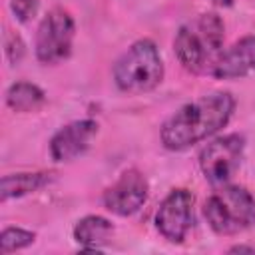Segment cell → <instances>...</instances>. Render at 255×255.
I'll list each match as a JSON object with an SVG mask.
<instances>
[{"label": "cell", "mask_w": 255, "mask_h": 255, "mask_svg": "<svg viewBox=\"0 0 255 255\" xmlns=\"http://www.w3.org/2000/svg\"><path fill=\"white\" fill-rule=\"evenodd\" d=\"M235 98L229 92H211L185 106L161 126V143L171 151L187 149L225 128L233 116Z\"/></svg>", "instance_id": "6da1fadb"}, {"label": "cell", "mask_w": 255, "mask_h": 255, "mask_svg": "<svg viewBox=\"0 0 255 255\" xmlns=\"http://www.w3.org/2000/svg\"><path fill=\"white\" fill-rule=\"evenodd\" d=\"M163 60L149 38L133 42L114 64V80L122 92H149L163 80Z\"/></svg>", "instance_id": "7a4b0ae2"}, {"label": "cell", "mask_w": 255, "mask_h": 255, "mask_svg": "<svg viewBox=\"0 0 255 255\" xmlns=\"http://www.w3.org/2000/svg\"><path fill=\"white\" fill-rule=\"evenodd\" d=\"M203 215L217 235H235L255 223V199L245 187L223 183L205 199Z\"/></svg>", "instance_id": "3957f363"}, {"label": "cell", "mask_w": 255, "mask_h": 255, "mask_svg": "<svg viewBox=\"0 0 255 255\" xmlns=\"http://www.w3.org/2000/svg\"><path fill=\"white\" fill-rule=\"evenodd\" d=\"M76 24L68 10L52 8L42 22L38 24L36 32V58L42 64H58L72 54Z\"/></svg>", "instance_id": "277c9868"}, {"label": "cell", "mask_w": 255, "mask_h": 255, "mask_svg": "<svg viewBox=\"0 0 255 255\" xmlns=\"http://www.w3.org/2000/svg\"><path fill=\"white\" fill-rule=\"evenodd\" d=\"M245 139L239 133H227L209 141L199 153V167L213 185L227 183L239 169Z\"/></svg>", "instance_id": "5b68a950"}, {"label": "cell", "mask_w": 255, "mask_h": 255, "mask_svg": "<svg viewBox=\"0 0 255 255\" xmlns=\"http://www.w3.org/2000/svg\"><path fill=\"white\" fill-rule=\"evenodd\" d=\"M193 225V193L189 189H171L155 211V227L169 243H183Z\"/></svg>", "instance_id": "8992f818"}, {"label": "cell", "mask_w": 255, "mask_h": 255, "mask_svg": "<svg viewBox=\"0 0 255 255\" xmlns=\"http://www.w3.org/2000/svg\"><path fill=\"white\" fill-rule=\"evenodd\" d=\"M147 179L137 169H128L104 191V207L120 217L133 215L147 201Z\"/></svg>", "instance_id": "52a82bcc"}, {"label": "cell", "mask_w": 255, "mask_h": 255, "mask_svg": "<svg viewBox=\"0 0 255 255\" xmlns=\"http://www.w3.org/2000/svg\"><path fill=\"white\" fill-rule=\"evenodd\" d=\"M98 133L94 120H76L60 128L50 139V155L54 161H70L82 155Z\"/></svg>", "instance_id": "ba28073f"}, {"label": "cell", "mask_w": 255, "mask_h": 255, "mask_svg": "<svg viewBox=\"0 0 255 255\" xmlns=\"http://www.w3.org/2000/svg\"><path fill=\"white\" fill-rule=\"evenodd\" d=\"M255 72V36H245L225 50L213 64V76L219 80L243 78Z\"/></svg>", "instance_id": "9c48e42d"}, {"label": "cell", "mask_w": 255, "mask_h": 255, "mask_svg": "<svg viewBox=\"0 0 255 255\" xmlns=\"http://www.w3.org/2000/svg\"><path fill=\"white\" fill-rule=\"evenodd\" d=\"M173 52L175 58L179 60V64L191 72V74H199L205 68L207 58L211 56L205 42L201 40L199 32L191 26H181L173 38Z\"/></svg>", "instance_id": "30bf717a"}, {"label": "cell", "mask_w": 255, "mask_h": 255, "mask_svg": "<svg viewBox=\"0 0 255 255\" xmlns=\"http://www.w3.org/2000/svg\"><path fill=\"white\" fill-rule=\"evenodd\" d=\"M114 235V225L110 219L102 215H86L74 227V239L82 245V251L100 253L102 245H106Z\"/></svg>", "instance_id": "8fae6325"}, {"label": "cell", "mask_w": 255, "mask_h": 255, "mask_svg": "<svg viewBox=\"0 0 255 255\" xmlns=\"http://www.w3.org/2000/svg\"><path fill=\"white\" fill-rule=\"evenodd\" d=\"M52 179L48 171H22V173H8L2 177L0 183V199L8 201L12 197H22L28 193L38 191Z\"/></svg>", "instance_id": "7c38bea8"}, {"label": "cell", "mask_w": 255, "mask_h": 255, "mask_svg": "<svg viewBox=\"0 0 255 255\" xmlns=\"http://www.w3.org/2000/svg\"><path fill=\"white\" fill-rule=\"evenodd\" d=\"M44 92L32 82H16L6 92V104L14 112H34L44 104Z\"/></svg>", "instance_id": "4fadbf2b"}, {"label": "cell", "mask_w": 255, "mask_h": 255, "mask_svg": "<svg viewBox=\"0 0 255 255\" xmlns=\"http://www.w3.org/2000/svg\"><path fill=\"white\" fill-rule=\"evenodd\" d=\"M195 30L199 32L201 40L205 42L209 54H217L223 46V38H225V26L223 20L215 14V12H205L197 18L195 22Z\"/></svg>", "instance_id": "5bb4252c"}, {"label": "cell", "mask_w": 255, "mask_h": 255, "mask_svg": "<svg viewBox=\"0 0 255 255\" xmlns=\"http://www.w3.org/2000/svg\"><path fill=\"white\" fill-rule=\"evenodd\" d=\"M36 241V233L30 229H22V227H6L0 233V251L4 255L12 253V251H20L28 245H32Z\"/></svg>", "instance_id": "9a60e30c"}, {"label": "cell", "mask_w": 255, "mask_h": 255, "mask_svg": "<svg viewBox=\"0 0 255 255\" xmlns=\"http://www.w3.org/2000/svg\"><path fill=\"white\" fill-rule=\"evenodd\" d=\"M4 52H6V58L10 64H18L26 54V44L18 34L8 32L4 38Z\"/></svg>", "instance_id": "2e32d148"}, {"label": "cell", "mask_w": 255, "mask_h": 255, "mask_svg": "<svg viewBox=\"0 0 255 255\" xmlns=\"http://www.w3.org/2000/svg\"><path fill=\"white\" fill-rule=\"evenodd\" d=\"M38 4H40V0H10V8H12L16 20H20V22H28L36 14Z\"/></svg>", "instance_id": "e0dca14e"}, {"label": "cell", "mask_w": 255, "mask_h": 255, "mask_svg": "<svg viewBox=\"0 0 255 255\" xmlns=\"http://www.w3.org/2000/svg\"><path fill=\"white\" fill-rule=\"evenodd\" d=\"M231 253H255V247H247V245H235V247H231L229 249Z\"/></svg>", "instance_id": "ac0fdd59"}, {"label": "cell", "mask_w": 255, "mask_h": 255, "mask_svg": "<svg viewBox=\"0 0 255 255\" xmlns=\"http://www.w3.org/2000/svg\"><path fill=\"white\" fill-rule=\"evenodd\" d=\"M213 4H217V6H223V8H227V6H231L235 0H211Z\"/></svg>", "instance_id": "d6986e66"}]
</instances>
